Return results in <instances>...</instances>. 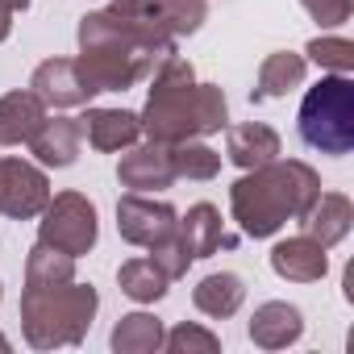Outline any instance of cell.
I'll use <instances>...</instances> for the list:
<instances>
[{
  "instance_id": "30",
  "label": "cell",
  "mask_w": 354,
  "mask_h": 354,
  "mask_svg": "<svg viewBox=\"0 0 354 354\" xmlns=\"http://www.w3.org/2000/svg\"><path fill=\"white\" fill-rule=\"evenodd\" d=\"M26 9H30V0H0V42L13 30V13H26Z\"/></svg>"
},
{
  "instance_id": "18",
  "label": "cell",
  "mask_w": 354,
  "mask_h": 354,
  "mask_svg": "<svg viewBox=\"0 0 354 354\" xmlns=\"http://www.w3.org/2000/svg\"><path fill=\"white\" fill-rule=\"evenodd\" d=\"M304 71H308V59H304V55H292V50H275V55H267L263 67H259V80H254V88H250V100L263 104V100H279V96H288L292 88L304 84Z\"/></svg>"
},
{
  "instance_id": "21",
  "label": "cell",
  "mask_w": 354,
  "mask_h": 354,
  "mask_svg": "<svg viewBox=\"0 0 354 354\" xmlns=\"http://www.w3.org/2000/svg\"><path fill=\"white\" fill-rule=\"evenodd\" d=\"M242 300H246V283H242V275H234V271H213V275H205V279L196 283V292H192V304H196L205 317H213V321L234 317V313L242 308Z\"/></svg>"
},
{
  "instance_id": "14",
  "label": "cell",
  "mask_w": 354,
  "mask_h": 354,
  "mask_svg": "<svg viewBox=\"0 0 354 354\" xmlns=\"http://www.w3.org/2000/svg\"><path fill=\"white\" fill-rule=\"evenodd\" d=\"M175 234H180V242L188 246L192 263H196V259H209V254H217V250H234V246H238V238L225 234L221 213H217L213 205H205V201L192 205L184 221H175Z\"/></svg>"
},
{
  "instance_id": "12",
  "label": "cell",
  "mask_w": 354,
  "mask_h": 354,
  "mask_svg": "<svg viewBox=\"0 0 354 354\" xmlns=\"http://www.w3.org/2000/svg\"><path fill=\"white\" fill-rule=\"evenodd\" d=\"M26 146L42 167H71L84 146V125L80 117H46Z\"/></svg>"
},
{
  "instance_id": "8",
  "label": "cell",
  "mask_w": 354,
  "mask_h": 354,
  "mask_svg": "<svg viewBox=\"0 0 354 354\" xmlns=\"http://www.w3.org/2000/svg\"><path fill=\"white\" fill-rule=\"evenodd\" d=\"M46 201H50V184L42 167L26 158H0V213L30 221L46 209Z\"/></svg>"
},
{
  "instance_id": "6",
  "label": "cell",
  "mask_w": 354,
  "mask_h": 354,
  "mask_svg": "<svg viewBox=\"0 0 354 354\" xmlns=\"http://www.w3.org/2000/svg\"><path fill=\"white\" fill-rule=\"evenodd\" d=\"M109 13L150 38H184L196 34L209 17V0H113Z\"/></svg>"
},
{
  "instance_id": "28",
  "label": "cell",
  "mask_w": 354,
  "mask_h": 354,
  "mask_svg": "<svg viewBox=\"0 0 354 354\" xmlns=\"http://www.w3.org/2000/svg\"><path fill=\"white\" fill-rule=\"evenodd\" d=\"M150 259H154L171 279H180V275L192 267V254H188V246L180 242V234H175V230H171L162 242H154V246H150Z\"/></svg>"
},
{
  "instance_id": "10",
  "label": "cell",
  "mask_w": 354,
  "mask_h": 354,
  "mask_svg": "<svg viewBox=\"0 0 354 354\" xmlns=\"http://www.w3.org/2000/svg\"><path fill=\"white\" fill-rule=\"evenodd\" d=\"M117 180L129 192H162L175 184V167H171V146L162 142H146V146H125L121 162H117Z\"/></svg>"
},
{
  "instance_id": "11",
  "label": "cell",
  "mask_w": 354,
  "mask_h": 354,
  "mask_svg": "<svg viewBox=\"0 0 354 354\" xmlns=\"http://www.w3.org/2000/svg\"><path fill=\"white\" fill-rule=\"evenodd\" d=\"M30 92H34L46 109H80V104H88V100L96 96V92L84 84L75 59H46V63H38L34 75H30Z\"/></svg>"
},
{
  "instance_id": "26",
  "label": "cell",
  "mask_w": 354,
  "mask_h": 354,
  "mask_svg": "<svg viewBox=\"0 0 354 354\" xmlns=\"http://www.w3.org/2000/svg\"><path fill=\"white\" fill-rule=\"evenodd\" d=\"M304 55H308L321 71H329V75H350V71H354V46H350L346 38H313V42L304 46Z\"/></svg>"
},
{
  "instance_id": "22",
  "label": "cell",
  "mask_w": 354,
  "mask_h": 354,
  "mask_svg": "<svg viewBox=\"0 0 354 354\" xmlns=\"http://www.w3.org/2000/svg\"><path fill=\"white\" fill-rule=\"evenodd\" d=\"M117 283H121V292H125L129 300H138V304H154V300H162V296H167L171 275H167V271L146 254V259H129V263H121Z\"/></svg>"
},
{
  "instance_id": "5",
  "label": "cell",
  "mask_w": 354,
  "mask_h": 354,
  "mask_svg": "<svg viewBox=\"0 0 354 354\" xmlns=\"http://www.w3.org/2000/svg\"><path fill=\"white\" fill-rule=\"evenodd\" d=\"M296 129H300V142L321 154H350L354 150V80L321 75V84L308 88L300 100Z\"/></svg>"
},
{
  "instance_id": "15",
  "label": "cell",
  "mask_w": 354,
  "mask_h": 354,
  "mask_svg": "<svg viewBox=\"0 0 354 354\" xmlns=\"http://www.w3.org/2000/svg\"><path fill=\"white\" fill-rule=\"evenodd\" d=\"M80 125H84L88 146L92 150H104V154L125 150V146H133L142 138V121L129 109H88L80 117Z\"/></svg>"
},
{
  "instance_id": "20",
  "label": "cell",
  "mask_w": 354,
  "mask_h": 354,
  "mask_svg": "<svg viewBox=\"0 0 354 354\" xmlns=\"http://www.w3.org/2000/svg\"><path fill=\"white\" fill-rule=\"evenodd\" d=\"M42 121H46V104L30 88L0 96V146H21V142H30Z\"/></svg>"
},
{
  "instance_id": "4",
  "label": "cell",
  "mask_w": 354,
  "mask_h": 354,
  "mask_svg": "<svg viewBox=\"0 0 354 354\" xmlns=\"http://www.w3.org/2000/svg\"><path fill=\"white\" fill-rule=\"evenodd\" d=\"M96 288L92 283H26L21 292V325L26 342L34 350H55V346H75L84 342L92 317H96Z\"/></svg>"
},
{
  "instance_id": "23",
  "label": "cell",
  "mask_w": 354,
  "mask_h": 354,
  "mask_svg": "<svg viewBox=\"0 0 354 354\" xmlns=\"http://www.w3.org/2000/svg\"><path fill=\"white\" fill-rule=\"evenodd\" d=\"M162 321L158 317H150V313H129V317H121L117 321V329H113V350L117 354H150V350H162Z\"/></svg>"
},
{
  "instance_id": "16",
  "label": "cell",
  "mask_w": 354,
  "mask_h": 354,
  "mask_svg": "<svg viewBox=\"0 0 354 354\" xmlns=\"http://www.w3.org/2000/svg\"><path fill=\"white\" fill-rule=\"evenodd\" d=\"M300 333H304V317L288 300H267L250 317V342L263 350H283V346L300 342Z\"/></svg>"
},
{
  "instance_id": "19",
  "label": "cell",
  "mask_w": 354,
  "mask_h": 354,
  "mask_svg": "<svg viewBox=\"0 0 354 354\" xmlns=\"http://www.w3.org/2000/svg\"><path fill=\"white\" fill-rule=\"evenodd\" d=\"M225 154L234 167L250 171V167H263L271 158H279V133L263 121H246V125H234L225 133Z\"/></svg>"
},
{
  "instance_id": "17",
  "label": "cell",
  "mask_w": 354,
  "mask_h": 354,
  "mask_svg": "<svg viewBox=\"0 0 354 354\" xmlns=\"http://www.w3.org/2000/svg\"><path fill=\"white\" fill-rule=\"evenodd\" d=\"M300 225H304L308 238H317V242L329 250V246H337V242L350 234V225H354V205H350V196H342V192H317V201L308 205V213L300 217Z\"/></svg>"
},
{
  "instance_id": "29",
  "label": "cell",
  "mask_w": 354,
  "mask_h": 354,
  "mask_svg": "<svg viewBox=\"0 0 354 354\" xmlns=\"http://www.w3.org/2000/svg\"><path fill=\"white\" fill-rule=\"evenodd\" d=\"M300 5L308 9V17L325 30L333 26H346L350 21V9H354V0H300Z\"/></svg>"
},
{
  "instance_id": "13",
  "label": "cell",
  "mask_w": 354,
  "mask_h": 354,
  "mask_svg": "<svg viewBox=\"0 0 354 354\" xmlns=\"http://www.w3.org/2000/svg\"><path fill=\"white\" fill-rule=\"evenodd\" d=\"M271 271L288 283H317V279H325L329 259H325V246L317 238L296 234V238H288L271 250Z\"/></svg>"
},
{
  "instance_id": "2",
  "label": "cell",
  "mask_w": 354,
  "mask_h": 354,
  "mask_svg": "<svg viewBox=\"0 0 354 354\" xmlns=\"http://www.w3.org/2000/svg\"><path fill=\"white\" fill-rule=\"evenodd\" d=\"M317 192H321V175L308 162L271 158L263 167H250L230 188V209L246 238H271L288 221H300L317 201Z\"/></svg>"
},
{
  "instance_id": "9",
  "label": "cell",
  "mask_w": 354,
  "mask_h": 354,
  "mask_svg": "<svg viewBox=\"0 0 354 354\" xmlns=\"http://www.w3.org/2000/svg\"><path fill=\"white\" fill-rule=\"evenodd\" d=\"M175 209L167 205V201H150L146 192H129V196H121L117 201V230H121V238L129 242V246H154V242H162L171 230H175Z\"/></svg>"
},
{
  "instance_id": "27",
  "label": "cell",
  "mask_w": 354,
  "mask_h": 354,
  "mask_svg": "<svg viewBox=\"0 0 354 354\" xmlns=\"http://www.w3.org/2000/svg\"><path fill=\"white\" fill-rule=\"evenodd\" d=\"M162 346L171 350V354H217L221 350V337L217 333H209V329H201V325H175L171 333H162Z\"/></svg>"
},
{
  "instance_id": "7",
  "label": "cell",
  "mask_w": 354,
  "mask_h": 354,
  "mask_svg": "<svg viewBox=\"0 0 354 354\" xmlns=\"http://www.w3.org/2000/svg\"><path fill=\"white\" fill-rule=\"evenodd\" d=\"M38 217H42L38 221V242H46V246H55V250H63L71 259H80V254H88L96 246L100 225H96V205L88 196L59 192V196L46 201V209Z\"/></svg>"
},
{
  "instance_id": "31",
  "label": "cell",
  "mask_w": 354,
  "mask_h": 354,
  "mask_svg": "<svg viewBox=\"0 0 354 354\" xmlns=\"http://www.w3.org/2000/svg\"><path fill=\"white\" fill-rule=\"evenodd\" d=\"M5 350H9V337H5V333H0V354H5Z\"/></svg>"
},
{
  "instance_id": "24",
  "label": "cell",
  "mask_w": 354,
  "mask_h": 354,
  "mask_svg": "<svg viewBox=\"0 0 354 354\" xmlns=\"http://www.w3.org/2000/svg\"><path fill=\"white\" fill-rule=\"evenodd\" d=\"M171 167H175V180H217V171H221V154L196 138L188 142H175L171 146Z\"/></svg>"
},
{
  "instance_id": "1",
  "label": "cell",
  "mask_w": 354,
  "mask_h": 354,
  "mask_svg": "<svg viewBox=\"0 0 354 354\" xmlns=\"http://www.w3.org/2000/svg\"><path fill=\"white\" fill-rule=\"evenodd\" d=\"M138 121L150 142L175 146V142L225 129L230 109H225V92L217 84H196L192 63L171 50L154 67V84H150V96H146V109Z\"/></svg>"
},
{
  "instance_id": "3",
  "label": "cell",
  "mask_w": 354,
  "mask_h": 354,
  "mask_svg": "<svg viewBox=\"0 0 354 354\" xmlns=\"http://www.w3.org/2000/svg\"><path fill=\"white\" fill-rule=\"evenodd\" d=\"M175 50L171 38H150L121 26L109 9L88 13L80 21V75L92 92H125L142 75H150Z\"/></svg>"
},
{
  "instance_id": "25",
  "label": "cell",
  "mask_w": 354,
  "mask_h": 354,
  "mask_svg": "<svg viewBox=\"0 0 354 354\" xmlns=\"http://www.w3.org/2000/svg\"><path fill=\"white\" fill-rule=\"evenodd\" d=\"M71 279H75V259L71 254H63V250H55L46 242H38L30 250V259H26V283L42 288V283H71Z\"/></svg>"
}]
</instances>
